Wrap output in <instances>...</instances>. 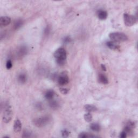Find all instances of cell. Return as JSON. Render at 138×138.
I'll return each mask as SVG.
<instances>
[{
    "label": "cell",
    "mask_w": 138,
    "mask_h": 138,
    "mask_svg": "<svg viewBox=\"0 0 138 138\" xmlns=\"http://www.w3.org/2000/svg\"><path fill=\"white\" fill-rule=\"evenodd\" d=\"M58 84L60 85L63 86L66 85L67 84L69 83V77L66 73H65V72L61 73V76L58 77Z\"/></svg>",
    "instance_id": "obj_6"
},
{
    "label": "cell",
    "mask_w": 138,
    "mask_h": 138,
    "mask_svg": "<svg viewBox=\"0 0 138 138\" xmlns=\"http://www.w3.org/2000/svg\"><path fill=\"white\" fill-rule=\"evenodd\" d=\"M60 91L62 94H66L69 92V89L66 88H63V87H61V88L60 89Z\"/></svg>",
    "instance_id": "obj_24"
},
{
    "label": "cell",
    "mask_w": 138,
    "mask_h": 138,
    "mask_svg": "<svg viewBox=\"0 0 138 138\" xmlns=\"http://www.w3.org/2000/svg\"><path fill=\"white\" fill-rule=\"evenodd\" d=\"M126 126L129 127H130V128H131L132 129H133V128L135 127V123H134V122H132V121H129V122L127 123Z\"/></svg>",
    "instance_id": "obj_20"
},
{
    "label": "cell",
    "mask_w": 138,
    "mask_h": 138,
    "mask_svg": "<svg viewBox=\"0 0 138 138\" xmlns=\"http://www.w3.org/2000/svg\"><path fill=\"white\" fill-rule=\"evenodd\" d=\"M101 68H102V70H104V71L106 70V67H105V65H104V64H101Z\"/></svg>",
    "instance_id": "obj_27"
},
{
    "label": "cell",
    "mask_w": 138,
    "mask_h": 138,
    "mask_svg": "<svg viewBox=\"0 0 138 138\" xmlns=\"http://www.w3.org/2000/svg\"><path fill=\"white\" fill-rule=\"evenodd\" d=\"M18 79L20 83L22 84L25 83L27 81V76L25 74H20L18 76Z\"/></svg>",
    "instance_id": "obj_15"
},
{
    "label": "cell",
    "mask_w": 138,
    "mask_h": 138,
    "mask_svg": "<svg viewBox=\"0 0 138 138\" xmlns=\"http://www.w3.org/2000/svg\"><path fill=\"white\" fill-rule=\"evenodd\" d=\"M50 106H51V107L53 108V109H56V108L58 107V104L57 101H55V100H51V101L50 102Z\"/></svg>",
    "instance_id": "obj_19"
},
{
    "label": "cell",
    "mask_w": 138,
    "mask_h": 138,
    "mask_svg": "<svg viewBox=\"0 0 138 138\" xmlns=\"http://www.w3.org/2000/svg\"><path fill=\"white\" fill-rule=\"evenodd\" d=\"M106 45H107L108 48L112 50H117L120 48L119 45L114 41H109V42H107Z\"/></svg>",
    "instance_id": "obj_8"
},
{
    "label": "cell",
    "mask_w": 138,
    "mask_h": 138,
    "mask_svg": "<svg viewBox=\"0 0 138 138\" xmlns=\"http://www.w3.org/2000/svg\"><path fill=\"white\" fill-rule=\"evenodd\" d=\"M70 41H71V39L69 38V37H66V38H65L64 39V42H65V43L70 42Z\"/></svg>",
    "instance_id": "obj_26"
},
{
    "label": "cell",
    "mask_w": 138,
    "mask_h": 138,
    "mask_svg": "<svg viewBox=\"0 0 138 138\" xmlns=\"http://www.w3.org/2000/svg\"><path fill=\"white\" fill-rule=\"evenodd\" d=\"M12 61L10 60H8L6 63V68L8 69V70H9L11 68H12Z\"/></svg>",
    "instance_id": "obj_22"
},
{
    "label": "cell",
    "mask_w": 138,
    "mask_h": 138,
    "mask_svg": "<svg viewBox=\"0 0 138 138\" xmlns=\"http://www.w3.org/2000/svg\"><path fill=\"white\" fill-rule=\"evenodd\" d=\"M84 119L86 122H91L92 120V116L90 113H86L84 115Z\"/></svg>",
    "instance_id": "obj_17"
},
{
    "label": "cell",
    "mask_w": 138,
    "mask_h": 138,
    "mask_svg": "<svg viewBox=\"0 0 138 138\" xmlns=\"http://www.w3.org/2000/svg\"><path fill=\"white\" fill-rule=\"evenodd\" d=\"M69 134H70V132H69L68 130H62V131H61V135H62L63 137H64V138L68 137Z\"/></svg>",
    "instance_id": "obj_21"
},
{
    "label": "cell",
    "mask_w": 138,
    "mask_h": 138,
    "mask_svg": "<svg viewBox=\"0 0 138 138\" xmlns=\"http://www.w3.org/2000/svg\"><path fill=\"white\" fill-rule=\"evenodd\" d=\"M55 96V92L53 90H48L45 94V98L47 100H53Z\"/></svg>",
    "instance_id": "obj_12"
},
{
    "label": "cell",
    "mask_w": 138,
    "mask_h": 138,
    "mask_svg": "<svg viewBox=\"0 0 138 138\" xmlns=\"http://www.w3.org/2000/svg\"><path fill=\"white\" fill-rule=\"evenodd\" d=\"M124 20L125 25L128 27L133 25L137 22V18L135 16L128 14L124 15Z\"/></svg>",
    "instance_id": "obj_5"
},
{
    "label": "cell",
    "mask_w": 138,
    "mask_h": 138,
    "mask_svg": "<svg viewBox=\"0 0 138 138\" xmlns=\"http://www.w3.org/2000/svg\"><path fill=\"white\" fill-rule=\"evenodd\" d=\"M50 122V118L49 116H44L40 118H35L33 120V123L38 127H42L46 126Z\"/></svg>",
    "instance_id": "obj_4"
},
{
    "label": "cell",
    "mask_w": 138,
    "mask_h": 138,
    "mask_svg": "<svg viewBox=\"0 0 138 138\" xmlns=\"http://www.w3.org/2000/svg\"><path fill=\"white\" fill-rule=\"evenodd\" d=\"M78 137L81 138H90V137H95V136L91 135V134H89V133H85V132H83V133H81V134H79Z\"/></svg>",
    "instance_id": "obj_16"
},
{
    "label": "cell",
    "mask_w": 138,
    "mask_h": 138,
    "mask_svg": "<svg viewBox=\"0 0 138 138\" xmlns=\"http://www.w3.org/2000/svg\"><path fill=\"white\" fill-rule=\"evenodd\" d=\"M84 109L85 111L89 112H95L97 110V108L96 106L93 105H86L84 106Z\"/></svg>",
    "instance_id": "obj_13"
},
{
    "label": "cell",
    "mask_w": 138,
    "mask_h": 138,
    "mask_svg": "<svg viewBox=\"0 0 138 138\" xmlns=\"http://www.w3.org/2000/svg\"><path fill=\"white\" fill-rule=\"evenodd\" d=\"M98 80L102 84H107L109 83V81H108L107 77L103 74H100L99 75Z\"/></svg>",
    "instance_id": "obj_11"
},
{
    "label": "cell",
    "mask_w": 138,
    "mask_h": 138,
    "mask_svg": "<svg viewBox=\"0 0 138 138\" xmlns=\"http://www.w3.org/2000/svg\"><path fill=\"white\" fill-rule=\"evenodd\" d=\"M110 38L114 42H125L127 41L128 37L126 35L122 32H112L109 35Z\"/></svg>",
    "instance_id": "obj_3"
},
{
    "label": "cell",
    "mask_w": 138,
    "mask_h": 138,
    "mask_svg": "<svg viewBox=\"0 0 138 138\" xmlns=\"http://www.w3.org/2000/svg\"><path fill=\"white\" fill-rule=\"evenodd\" d=\"M97 16L99 19L104 20L107 17V12L104 10H99L97 12Z\"/></svg>",
    "instance_id": "obj_9"
},
{
    "label": "cell",
    "mask_w": 138,
    "mask_h": 138,
    "mask_svg": "<svg viewBox=\"0 0 138 138\" xmlns=\"http://www.w3.org/2000/svg\"><path fill=\"white\" fill-rule=\"evenodd\" d=\"M11 22V18L8 16H2L0 18V25L5 27L9 25Z\"/></svg>",
    "instance_id": "obj_7"
},
{
    "label": "cell",
    "mask_w": 138,
    "mask_h": 138,
    "mask_svg": "<svg viewBox=\"0 0 138 138\" xmlns=\"http://www.w3.org/2000/svg\"><path fill=\"white\" fill-rule=\"evenodd\" d=\"M22 128V124L20 122V120L18 119H16L15 121L14 125V130L16 133L20 132Z\"/></svg>",
    "instance_id": "obj_10"
},
{
    "label": "cell",
    "mask_w": 138,
    "mask_h": 138,
    "mask_svg": "<svg viewBox=\"0 0 138 138\" xmlns=\"http://www.w3.org/2000/svg\"><path fill=\"white\" fill-rule=\"evenodd\" d=\"M22 24H23V22H22V20H17L15 22V29H18V28H20L22 25Z\"/></svg>",
    "instance_id": "obj_18"
},
{
    "label": "cell",
    "mask_w": 138,
    "mask_h": 138,
    "mask_svg": "<svg viewBox=\"0 0 138 138\" xmlns=\"http://www.w3.org/2000/svg\"><path fill=\"white\" fill-rule=\"evenodd\" d=\"M91 128V130L95 132H98L100 130V127L99 125L98 124H96V123H93V124H91L90 127H89Z\"/></svg>",
    "instance_id": "obj_14"
},
{
    "label": "cell",
    "mask_w": 138,
    "mask_h": 138,
    "mask_svg": "<svg viewBox=\"0 0 138 138\" xmlns=\"http://www.w3.org/2000/svg\"><path fill=\"white\" fill-rule=\"evenodd\" d=\"M23 138H29L31 137V134L28 131H25L23 134V136H22Z\"/></svg>",
    "instance_id": "obj_23"
},
{
    "label": "cell",
    "mask_w": 138,
    "mask_h": 138,
    "mask_svg": "<svg viewBox=\"0 0 138 138\" xmlns=\"http://www.w3.org/2000/svg\"><path fill=\"white\" fill-rule=\"evenodd\" d=\"M127 134L126 132L125 131H122V132H121L120 133L119 137L121 138H125L127 137Z\"/></svg>",
    "instance_id": "obj_25"
},
{
    "label": "cell",
    "mask_w": 138,
    "mask_h": 138,
    "mask_svg": "<svg viewBox=\"0 0 138 138\" xmlns=\"http://www.w3.org/2000/svg\"><path fill=\"white\" fill-rule=\"evenodd\" d=\"M12 116V111L10 105L9 104H5L4 111L3 112L2 119L3 122L8 123L11 120Z\"/></svg>",
    "instance_id": "obj_2"
},
{
    "label": "cell",
    "mask_w": 138,
    "mask_h": 138,
    "mask_svg": "<svg viewBox=\"0 0 138 138\" xmlns=\"http://www.w3.org/2000/svg\"><path fill=\"white\" fill-rule=\"evenodd\" d=\"M66 50L62 48L58 49L54 53V57L59 65H63L64 64L66 59Z\"/></svg>",
    "instance_id": "obj_1"
}]
</instances>
